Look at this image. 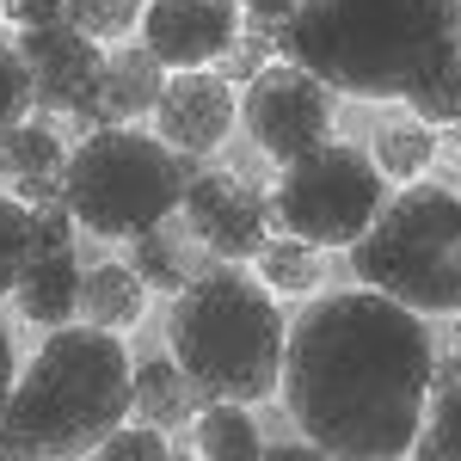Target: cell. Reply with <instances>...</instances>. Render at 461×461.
I'll return each mask as SVG.
<instances>
[{"mask_svg": "<svg viewBox=\"0 0 461 461\" xmlns=\"http://www.w3.org/2000/svg\"><path fill=\"white\" fill-rule=\"evenodd\" d=\"M130 265H136V277H142L148 289H167V295H178V289L191 284V277H203V271H215V252L185 228H167V221H154V228H142V234H130Z\"/></svg>", "mask_w": 461, "mask_h": 461, "instance_id": "9a60e30c", "label": "cell"}, {"mask_svg": "<svg viewBox=\"0 0 461 461\" xmlns=\"http://www.w3.org/2000/svg\"><path fill=\"white\" fill-rule=\"evenodd\" d=\"M430 123H419V117H388L382 130H375V167L388 178H419L430 167Z\"/></svg>", "mask_w": 461, "mask_h": 461, "instance_id": "ffe728a7", "label": "cell"}, {"mask_svg": "<svg viewBox=\"0 0 461 461\" xmlns=\"http://www.w3.org/2000/svg\"><path fill=\"white\" fill-rule=\"evenodd\" d=\"M430 332L382 289H339L295 314L284 400L308 449L351 461L406 456L430 400Z\"/></svg>", "mask_w": 461, "mask_h": 461, "instance_id": "6da1fadb", "label": "cell"}, {"mask_svg": "<svg viewBox=\"0 0 461 461\" xmlns=\"http://www.w3.org/2000/svg\"><path fill=\"white\" fill-rule=\"evenodd\" d=\"M6 19H13L19 32H32V25H56V19H68V0H13Z\"/></svg>", "mask_w": 461, "mask_h": 461, "instance_id": "f546056e", "label": "cell"}, {"mask_svg": "<svg viewBox=\"0 0 461 461\" xmlns=\"http://www.w3.org/2000/svg\"><path fill=\"white\" fill-rule=\"evenodd\" d=\"M284 339L289 326L271 302V289L252 284L247 271L215 265L173 295L167 314V351L191 375V388L210 400L258 406L284 382Z\"/></svg>", "mask_w": 461, "mask_h": 461, "instance_id": "277c9868", "label": "cell"}, {"mask_svg": "<svg viewBox=\"0 0 461 461\" xmlns=\"http://www.w3.org/2000/svg\"><path fill=\"white\" fill-rule=\"evenodd\" d=\"M271 50H277V43H271L265 32H247V43L234 37V43L221 50V80H228V86H247L252 74H258L265 62H271Z\"/></svg>", "mask_w": 461, "mask_h": 461, "instance_id": "83f0119b", "label": "cell"}, {"mask_svg": "<svg viewBox=\"0 0 461 461\" xmlns=\"http://www.w3.org/2000/svg\"><path fill=\"white\" fill-rule=\"evenodd\" d=\"M62 160H68V148H62V136H56L50 123L19 117V123L0 136V178H6V185H25V178H62Z\"/></svg>", "mask_w": 461, "mask_h": 461, "instance_id": "ac0fdd59", "label": "cell"}, {"mask_svg": "<svg viewBox=\"0 0 461 461\" xmlns=\"http://www.w3.org/2000/svg\"><path fill=\"white\" fill-rule=\"evenodd\" d=\"M320 247H308V240H295V234H284V240H265L258 247V277H265V289H284V295H308V289L320 284Z\"/></svg>", "mask_w": 461, "mask_h": 461, "instance_id": "44dd1931", "label": "cell"}, {"mask_svg": "<svg viewBox=\"0 0 461 461\" xmlns=\"http://www.w3.org/2000/svg\"><path fill=\"white\" fill-rule=\"evenodd\" d=\"M142 295H148V284L136 277L130 258L123 265H86L80 271V314L93 320V326H111V332L136 326L142 320Z\"/></svg>", "mask_w": 461, "mask_h": 461, "instance_id": "e0dca14e", "label": "cell"}, {"mask_svg": "<svg viewBox=\"0 0 461 461\" xmlns=\"http://www.w3.org/2000/svg\"><path fill=\"white\" fill-rule=\"evenodd\" d=\"M203 167V154H178L142 130H86V142L62 160V197L86 234L130 240L154 221H173L185 203V178Z\"/></svg>", "mask_w": 461, "mask_h": 461, "instance_id": "5b68a950", "label": "cell"}, {"mask_svg": "<svg viewBox=\"0 0 461 461\" xmlns=\"http://www.w3.org/2000/svg\"><path fill=\"white\" fill-rule=\"evenodd\" d=\"M412 456L461 461V393H430L425 400V425L412 437Z\"/></svg>", "mask_w": 461, "mask_h": 461, "instance_id": "603a6c76", "label": "cell"}, {"mask_svg": "<svg viewBox=\"0 0 461 461\" xmlns=\"http://www.w3.org/2000/svg\"><path fill=\"white\" fill-rule=\"evenodd\" d=\"M430 393H461V351H430Z\"/></svg>", "mask_w": 461, "mask_h": 461, "instance_id": "1f68e13d", "label": "cell"}, {"mask_svg": "<svg viewBox=\"0 0 461 461\" xmlns=\"http://www.w3.org/2000/svg\"><path fill=\"white\" fill-rule=\"evenodd\" d=\"M80 258H74V240H32V258L19 265V284H13V302L19 314L37 320V326H62L68 314H80Z\"/></svg>", "mask_w": 461, "mask_h": 461, "instance_id": "5bb4252c", "label": "cell"}, {"mask_svg": "<svg viewBox=\"0 0 461 461\" xmlns=\"http://www.w3.org/2000/svg\"><path fill=\"white\" fill-rule=\"evenodd\" d=\"M197 449L210 461H252L265 449V437L252 425V412L240 400H210L203 419H197Z\"/></svg>", "mask_w": 461, "mask_h": 461, "instance_id": "d6986e66", "label": "cell"}, {"mask_svg": "<svg viewBox=\"0 0 461 461\" xmlns=\"http://www.w3.org/2000/svg\"><path fill=\"white\" fill-rule=\"evenodd\" d=\"M68 25L99 43H123L130 25H142V0H68Z\"/></svg>", "mask_w": 461, "mask_h": 461, "instance_id": "cb8c5ba5", "label": "cell"}, {"mask_svg": "<svg viewBox=\"0 0 461 461\" xmlns=\"http://www.w3.org/2000/svg\"><path fill=\"white\" fill-rule=\"evenodd\" d=\"M13 382H19V345H13V326L0 320V412L13 400Z\"/></svg>", "mask_w": 461, "mask_h": 461, "instance_id": "4dcf8cb0", "label": "cell"}, {"mask_svg": "<svg viewBox=\"0 0 461 461\" xmlns=\"http://www.w3.org/2000/svg\"><path fill=\"white\" fill-rule=\"evenodd\" d=\"M130 419V351L111 326H50L43 351L19 369L0 412L6 456H86Z\"/></svg>", "mask_w": 461, "mask_h": 461, "instance_id": "3957f363", "label": "cell"}, {"mask_svg": "<svg viewBox=\"0 0 461 461\" xmlns=\"http://www.w3.org/2000/svg\"><path fill=\"white\" fill-rule=\"evenodd\" d=\"M197 406H203V393L191 388V375L178 369L173 357H136L130 363V419L178 430L197 419Z\"/></svg>", "mask_w": 461, "mask_h": 461, "instance_id": "2e32d148", "label": "cell"}, {"mask_svg": "<svg viewBox=\"0 0 461 461\" xmlns=\"http://www.w3.org/2000/svg\"><path fill=\"white\" fill-rule=\"evenodd\" d=\"M388 203V173L351 142H326L284 160L277 191H271V221L308 247H351Z\"/></svg>", "mask_w": 461, "mask_h": 461, "instance_id": "52a82bcc", "label": "cell"}, {"mask_svg": "<svg viewBox=\"0 0 461 461\" xmlns=\"http://www.w3.org/2000/svg\"><path fill=\"white\" fill-rule=\"evenodd\" d=\"M461 43V0H302L277 56L345 99H406Z\"/></svg>", "mask_w": 461, "mask_h": 461, "instance_id": "7a4b0ae2", "label": "cell"}, {"mask_svg": "<svg viewBox=\"0 0 461 461\" xmlns=\"http://www.w3.org/2000/svg\"><path fill=\"white\" fill-rule=\"evenodd\" d=\"M19 117H32V74L19 62V43H0V136Z\"/></svg>", "mask_w": 461, "mask_h": 461, "instance_id": "484cf974", "label": "cell"}, {"mask_svg": "<svg viewBox=\"0 0 461 461\" xmlns=\"http://www.w3.org/2000/svg\"><path fill=\"white\" fill-rule=\"evenodd\" d=\"M234 117H240V105H234V86H228L221 74L185 68L160 86L154 130H160V142L178 148V154H215V148L228 142Z\"/></svg>", "mask_w": 461, "mask_h": 461, "instance_id": "8fae6325", "label": "cell"}, {"mask_svg": "<svg viewBox=\"0 0 461 461\" xmlns=\"http://www.w3.org/2000/svg\"><path fill=\"white\" fill-rule=\"evenodd\" d=\"M240 0H148V50L167 68H210L240 37Z\"/></svg>", "mask_w": 461, "mask_h": 461, "instance_id": "7c38bea8", "label": "cell"}, {"mask_svg": "<svg viewBox=\"0 0 461 461\" xmlns=\"http://www.w3.org/2000/svg\"><path fill=\"white\" fill-rule=\"evenodd\" d=\"M178 210H185V228L215 258H258V247L271 240V197L228 167H197L185 178Z\"/></svg>", "mask_w": 461, "mask_h": 461, "instance_id": "9c48e42d", "label": "cell"}, {"mask_svg": "<svg viewBox=\"0 0 461 461\" xmlns=\"http://www.w3.org/2000/svg\"><path fill=\"white\" fill-rule=\"evenodd\" d=\"M456 351H461V308H456Z\"/></svg>", "mask_w": 461, "mask_h": 461, "instance_id": "d6a6232c", "label": "cell"}, {"mask_svg": "<svg viewBox=\"0 0 461 461\" xmlns=\"http://www.w3.org/2000/svg\"><path fill=\"white\" fill-rule=\"evenodd\" d=\"M406 105H412V117L430 123V130H437V123H461V43L406 93Z\"/></svg>", "mask_w": 461, "mask_h": 461, "instance_id": "7402d4cb", "label": "cell"}, {"mask_svg": "<svg viewBox=\"0 0 461 461\" xmlns=\"http://www.w3.org/2000/svg\"><path fill=\"white\" fill-rule=\"evenodd\" d=\"M240 6H247V32H265L271 43H277V32L295 19L302 0H240Z\"/></svg>", "mask_w": 461, "mask_h": 461, "instance_id": "f1b7e54d", "label": "cell"}, {"mask_svg": "<svg viewBox=\"0 0 461 461\" xmlns=\"http://www.w3.org/2000/svg\"><path fill=\"white\" fill-rule=\"evenodd\" d=\"M160 86H167V62L148 50V43H117L105 56V86L86 111H74L80 130H105V123H123V117H142V111L160 105Z\"/></svg>", "mask_w": 461, "mask_h": 461, "instance_id": "4fadbf2b", "label": "cell"}, {"mask_svg": "<svg viewBox=\"0 0 461 461\" xmlns=\"http://www.w3.org/2000/svg\"><path fill=\"white\" fill-rule=\"evenodd\" d=\"M19 62L32 74V105L37 111H86L105 86V56H99V37H86L80 25L56 19V25H32L19 32Z\"/></svg>", "mask_w": 461, "mask_h": 461, "instance_id": "30bf717a", "label": "cell"}, {"mask_svg": "<svg viewBox=\"0 0 461 461\" xmlns=\"http://www.w3.org/2000/svg\"><path fill=\"white\" fill-rule=\"evenodd\" d=\"M99 456H111V461H160L167 456V430L160 425H117V430H105V443H99Z\"/></svg>", "mask_w": 461, "mask_h": 461, "instance_id": "4316f807", "label": "cell"}, {"mask_svg": "<svg viewBox=\"0 0 461 461\" xmlns=\"http://www.w3.org/2000/svg\"><path fill=\"white\" fill-rule=\"evenodd\" d=\"M247 136L271 160H295L332 136V86L295 62H265L247 80Z\"/></svg>", "mask_w": 461, "mask_h": 461, "instance_id": "ba28073f", "label": "cell"}, {"mask_svg": "<svg viewBox=\"0 0 461 461\" xmlns=\"http://www.w3.org/2000/svg\"><path fill=\"white\" fill-rule=\"evenodd\" d=\"M351 277L406 302L412 314H456L461 308V191L412 185L357 234Z\"/></svg>", "mask_w": 461, "mask_h": 461, "instance_id": "8992f818", "label": "cell"}, {"mask_svg": "<svg viewBox=\"0 0 461 461\" xmlns=\"http://www.w3.org/2000/svg\"><path fill=\"white\" fill-rule=\"evenodd\" d=\"M456 130H461V123H456Z\"/></svg>", "mask_w": 461, "mask_h": 461, "instance_id": "e575fe53", "label": "cell"}, {"mask_svg": "<svg viewBox=\"0 0 461 461\" xmlns=\"http://www.w3.org/2000/svg\"><path fill=\"white\" fill-rule=\"evenodd\" d=\"M0 6H13V0H0Z\"/></svg>", "mask_w": 461, "mask_h": 461, "instance_id": "836d02e7", "label": "cell"}, {"mask_svg": "<svg viewBox=\"0 0 461 461\" xmlns=\"http://www.w3.org/2000/svg\"><path fill=\"white\" fill-rule=\"evenodd\" d=\"M25 258H32V210L13 191H0V295H13Z\"/></svg>", "mask_w": 461, "mask_h": 461, "instance_id": "d4e9b609", "label": "cell"}]
</instances>
